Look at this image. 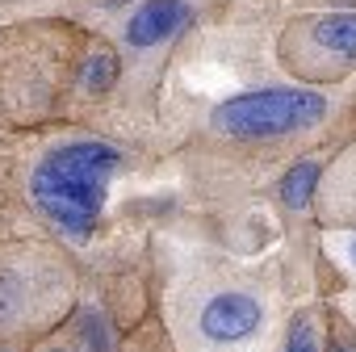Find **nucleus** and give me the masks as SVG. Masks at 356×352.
I'll return each instance as SVG.
<instances>
[{
    "instance_id": "nucleus-1",
    "label": "nucleus",
    "mask_w": 356,
    "mask_h": 352,
    "mask_svg": "<svg viewBox=\"0 0 356 352\" xmlns=\"http://www.w3.org/2000/svg\"><path fill=\"white\" fill-rule=\"evenodd\" d=\"M118 163V151L105 143H67L55 147L30 176V193L34 202L72 235H88L97 214H101V198H105V181Z\"/></svg>"
},
{
    "instance_id": "nucleus-2",
    "label": "nucleus",
    "mask_w": 356,
    "mask_h": 352,
    "mask_svg": "<svg viewBox=\"0 0 356 352\" xmlns=\"http://www.w3.org/2000/svg\"><path fill=\"white\" fill-rule=\"evenodd\" d=\"M327 113V101L306 88H264L248 93L235 101H222L214 109V126L239 138H268V134H289L306 130Z\"/></svg>"
},
{
    "instance_id": "nucleus-3",
    "label": "nucleus",
    "mask_w": 356,
    "mask_h": 352,
    "mask_svg": "<svg viewBox=\"0 0 356 352\" xmlns=\"http://www.w3.org/2000/svg\"><path fill=\"white\" fill-rule=\"evenodd\" d=\"M260 327V302L248 294H218L202 310V335L214 344H235Z\"/></svg>"
},
{
    "instance_id": "nucleus-4",
    "label": "nucleus",
    "mask_w": 356,
    "mask_h": 352,
    "mask_svg": "<svg viewBox=\"0 0 356 352\" xmlns=\"http://www.w3.org/2000/svg\"><path fill=\"white\" fill-rule=\"evenodd\" d=\"M185 22H189L185 0H147V5L130 17L126 38H130V47H155L168 34H176Z\"/></svg>"
},
{
    "instance_id": "nucleus-5",
    "label": "nucleus",
    "mask_w": 356,
    "mask_h": 352,
    "mask_svg": "<svg viewBox=\"0 0 356 352\" xmlns=\"http://www.w3.org/2000/svg\"><path fill=\"white\" fill-rule=\"evenodd\" d=\"M314 42L331 55H356V13H327L314 26Z\"/></svg>"
},
{
    "instance_id": "nucleus-6",
    "label": "nucleus",
    "mask_w": 356,
    "mask_h": 352,
    "mask_svg": "<svg viewBox=\"0 0 356 352\" xmlns=\"http://www.w3.org/2000/svg\"><path fill=\"white\" fill-rule=\"evenodd\" d=\"M314 185H318V163H314V159H302V163H293V168H289V176H285V185H281V198H285V206H289V210H302V206L310 202Z\"/></svg>"
},
{
    "instance_id": "nucleus-7",
    "label": "nucleus",
    "mask_w": 356,
    "mask_h": 352,
    "mask_svg": "<svg viewBox=\"0 0 356 352\" xmlns=\"http://www.w3.org/2000/svg\"><path fill=\"white\" fill-rule=\"evenodd\" d=\"M113 80H118V55H113V51H97V55L88 59V72H84L88 93H105Z\"/></svg>"
},
{
    "instance_id": "nucleus-8",
    "label": "nucleus",
    "mask_w": 356,
    "mask_h": 352,
    "mask_svg": "<svg viewBox=\"0 0 356 352\" xmlns=\"http://www.w3.org/2000/svg\"><path fill=\"white\" fill-rule=\"evenodd\" d=\"M80 323H84V344H88V352H109V331L101 327V314L88 310Z\"/></svg>"
},
{
    "instance_id": "nucleus-9",
    "label": "nucleus",
    "mask_w": 356,
    "mask_h": 352,
    "mask_svg": "<svg viewBox=\"0 0 356 352\" xmlns=\"http://www.w3.org/2000/svg\"><path fill=\"white\" fill-rule=\"evenodd\" d=\"M285 352H318V339H314V331H310L306 319L293 323V331H289V348H285Z\"/></svg>"
},
{
    "instance_id": "nucleus-10",
    "label": "nucleus",
    "mask_w": 356,
    "mask_h": 352,
    "mask_svg": "<svg viewBox=\"0 0 356 352\" xmlns=\"http://www.w3.org/2000/svg\"><path fill=\"white\" fill-rule=\"evenodd\" d=\"M352 256H356V243H352Z\"/></svg>"
}]
</instances>
